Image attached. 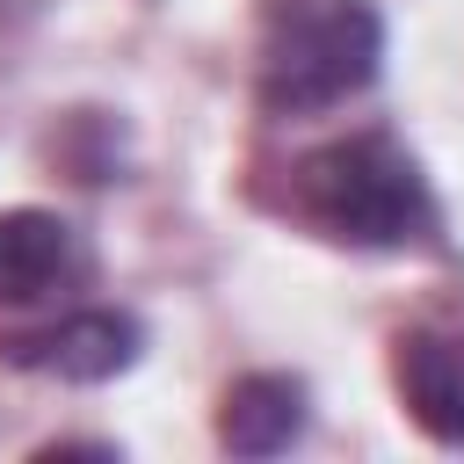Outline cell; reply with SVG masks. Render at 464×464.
I'll return each mask as SVG.
<instances>
[{
	"mask_svg": "<svg viewBox=\"0 0 464 464\" xmlns=\"http://www.w3.org/2000/svg\"><path fill=\"white\" fill-rule=\"evenodd\" d=\"M399 399L406 413L435 435V442H464V334H399L392 355Z\"/></svg>",
	"mask_w": 464,
	"mask_h": 464,
	"instance_id": "3",
	"label": "cell"
},
{
	"mask_svg": "<svg viewBox=\"0 0 464 464\" xmlns=\"http://www.w3.org/2000/svg\"><path fill=\"white\" fill-rule=\"evenodd\" d=\"M80 268V239L51 210H0V297L29 304Z\"/></svg>",
	"mask_w": 464,
	"mask_h": 464,
	"instance_id": "6",
	"label": "cell"
},
{
	"mask_svg": "<svg viewBox=\"0 0 464 464\" xmlns=\"http://www.w3.org/2000/svg\"><path fill=\"white\" fill-rule=\"evenodd\" d=\"M297 210L326 239H348V246H406L435 225L420 167L377 130L312 152L297 167Z\"/></svg>",
	"mask_w": 464,
	"mask_h": 464,
	"instance_id": "1",
	"label": "cell"
},
{
	"mask_svg": "<svg viewBox=\"0 0 464 464\" xmlns=\"http://www.w3.org/2000/svg\"><path fill=\"white\" fill-rule=\"evenodd\" d=\"M297 428H304V384L276 377V370L239 377L218 406V442L232 457H276V450L297 442Z\"/></svg>",
	"mask_w": 464,
	"mask_h": 464,
	"instance_id": "5",
	"label": "cell"
},
{
	"mask_svg": "<svg viewBox=\"0 0 464 464\" xmlns=\"http://www.w3.org/2000/svg\"><path fill=\"white\" fill-rule=\"evenodd\" d=\"M130 355H138V326H130L123 312H72V319H58L51 334L14 341V362L44 370V377H65V384H102V377H116Z\"/></svg>",
	"mask_w": 464,
	"mask_h": 464,
	"instance_id": "4",
	"label": "cell"
},
{
	"mask_svg": "<svg viewBox=\"0 0 464 464\" xmlns=\"http://www.w3.org/2000/svg\"><path fill=\"white\" fill-rule=\"evenodd\" d=\"M377 58H384V22L370 0L290 7L268 36V58H261V102L276 116L341 109L348 94H362L377 80Z\"/></svg>",
	"mask_w": 464,
	"mask_h": 464,
	"instance_id": "2",
	"label": "cell"
}]
</instances>
